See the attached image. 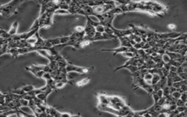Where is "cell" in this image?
Returning <instances> with one entry per match:
<instances>
[{
  "mask_svg": "<svg viewBox=\"0 0 187 117\" xmlns=\"http://www.w3.org/2000/svg\"><path fill=\"white\" fill-rule=\"evenodd\" d=\"M70 40V36H63L61 37V45H64L67 43Z\"/></svg>",
  "mask_w": 187,
  "mask_h": 117,
  "instance_id": "18",
  "label": "cell"
},
{
  "mask_svg": "<svg viewBox=\"0 0 187 117\" xmlns=\"http://www.w3.org/2000/svg\"><path fill=\"white\" fill-rule=\"evenodd\" d=\"M72 115L68 113H61V117H71Z\"/></svg>",
  "mask_w": 187,
  "mask_h": 117,
  "instance_id": "24",
  "label": "cell"
},
{
  "mask_svg": "<svg viewBox=\"0 0 187 117\" xmlns=\"http://www.w3.org/2000/svg\"><path fill=\"white\" fill-rule=\"evenodd\" d=\"M65 84H66L65 83L63 82V81H56V89H62L64 86H65Z\"/></svg>",
  "mask_w": 187,
  "mask_h": 117,
  "instance_id": "20",
  "label": "cell"
},
{
  "mask_svg": "<svg viewBox=\"0 0 187 117\" xmlns=\"http://www.w3.org/2000/svg\"><path fill=\"white\" fill-rule=\"evenodd\" d=\"M113 29L114 35L115 36H116L118 38L119 37H129V35H132V29H116V28L112 29Z\"/></svg>",
  "mask_w": 187,
  "mask_h": 117,
  "instance_id": "3",
  "label": "cell"
},
{
  "mask_svg": "<svg viewBox=\"0 0 187 117\" xmlns=\"http://www.w3.org/2000/svg\"><path fill=\"white\" fill-rule=\"evenodd\" d=\"M0 36H1L2 39H5V40H10L12 37V36L10 35L9 32H7V31H6L2 29L0 30Z\"/></svg>",
  "mask_w": 187,
  "mask_h": 117,
  "instance_id": "10",
  "label": "cell"
},
{
  "mask_svg": "<svg viewBox=\"0 0 187 117\" xmlns=\"http://www.w3.org/2000/svg\"><path fill=\"white\" fill-rule=\"evenodd\" d=\"M68 14H70L69 10H63L60 8L56 10V12H55V15H68Z\"/></svg>",
  "mask_w": 187,
  "mask_h": 117,
  "instance_id": "15",
  "label": "cell"
},
{
  "mask_svg": "<svg viewBox=\"0 0 187 117\" xmlns=\"http://www.w3.org/2000/svg\"><path fill=\"white\" fill-rule=\"evenodd\" d=\"M16 115H17V116L18 117H24L23 116H22V115H21L20 113H19V111H18V110L16 111Z\"/></svg>",
  "mask_w": 187,
  "mask_h": 117,
  "instance_id": "25",
  "label": "cell"
},
{
  "mask_svg": "<svg viewBox=\"0 0 187 117\" xmlns=\"http://www.w3.org/2000/svg\"><path fill=\"white\" fill-rule=\"evenodd\" d=\"M109 13H111V14H113V15H119V14H122V13H124V12L121 10V7H114V8L112 9L109 12Z\"/></svg>",
  "mask_w": 187,
  "mask_h": 117,
  "instance_id": "12",
  "label": "cell"
},
{
  "mask_svg": "<svg viewBox=\"0 0 187 117\" xmlns=\"http://www.w3.org/2000/svg\"><path fill=\"white\" fill-rule=\"evenodd\" d=\"M120 40L121 43V46L127 47V48H132L133 47L130 43V39L129 37H119L118 38Z\"/></svg>",
  "mask_w": 187,
  "mask_h": 117,
  "instance_id": "6",
  "label": "cell"
},
{
  "mask_svg": "<svg viewBox=\"0 0 187 117\" xmlns=\"http://www.w3.org/2000/svg\"><path fill=\"white\" fill-rule=\"evenodd\" d=\"M67 71V73L70 72H76L80 74H86L90 72H92L94 70V67H78L76 65L69 64L66 67Z\"/></svg>",
  "mask_w": 187,
  "mask_h": 117,
  "instance_id": "2",
  "label": "cell"
},
{
  "mask_svg": "<svg viewBox=\"0 0 187 117\" xmlns=\"http://www.w3.org/2000/svg\"><path fill=\"white\" fill-rule=\"evenodd\" d=\"M27 43H29V45H31V46H35V45L36 44V43H37V38H36V37H31V38H29V39H28L27 40Z\"/></svg>",
  "mask_w": 187,
  "mask_h": 117,
  "instance_id": "17",
  "label": "cell"
},
{
  "mask_svg": "<svg viewBox=\"0 0 187 117\" xmlns=\"http://www.w3.org/2000/svg\"><path fill=\"white\" fill-rule=\"evenodd\" d=\"M43 78L44 79V80H46V81H48L49 80H51V79H52V75H51V73H46L43 75Z\"/></svg>",
  "mask_w": 187,
  "mask_h": 117,
  "instance_id": "22",
  "label": "cell"
},
{
  "mask_svg": "<svg viewBox=\"0 0 187 117\" xmlns=\"http://www.w3.org/2000/svg\"><path fill=\"white\" fill-rule=\"evenodd\" d=\"M16 111H9L1 112L0 117H9L10 115L16 114Z\"/></svg>",
  "mask_w": 187,
  "mask_h": 117,
  "instance_id": "14",
  "label": "cell"
},
{
  "mask_svg": "<svg viewBox=\"0 0 187 117\" xmlns=\"http://www.w3.org/2000/svg\"><path fill=\"white\" fill-rule=\"evenodd\" d=\"M84 28H85L86 36L91 37V38H93V37L95 36L96 33V28L94 27V26H92L91 23L86 22V24L85 27H84Z\"/></svg>",
  "mask_w": 187,
  "mask_h": 117,
  "instance_id": "4",
  "label": "cell"
},
{
  "mask_svg": "<svg viewBox=\"0 0 187 117\" xmlns=\"http://www.w3.org/2000/svg\"><path fill=\"white\" fill-rule=\"evenodd\" d=\"M71 117H82V116H80L79 114H78V115H72V116Z\"/></svg>",
  "mask_w": 187,
  "mask_h": 117,
  "instance_id": "26",
  "label": "cell"
},
{
  "mask_svg": "<svg viewBox=\"0 0 187 117\" xmlns=\"http://www.w3.org/2000/svg\"><path fill=\"white\" fill-rule=\"evenodd\" d=\"M98 100H99L100 104H102V105H109L110 104L109 96H106L105 94L98 95Z\"/></svg>",
  "mask_w": 187,
  "mask_h": 117,
  "instance_id": "7",
  "label": "cell"
},
{
  "mask_svg": "<svg viewBox=\"0 0 187 117\" xmlns=\"http://www.w3.org/2000/svg\"><path fill=\"white\" fill-rule=\"evenodd\" d=\"M101 51H108V52H113V56H116L117 53H123L125 52H128V51H130V48H127L124 46H120L116 48H113V49H102Z\"/></svg>",
  "mask_w": 187,
  "mask_h": 117,
  "instance_id": "5",
  "label": "cell"
},
{
  "mask_svg": "<svg viewBox=\"0 0 187 117\" xmlns=\"http://www.w3.org/2000/svg\"><path fill=\"white\" fill-rule=\"evenodd\" d=\"M20 103L21 105V107H22V106L27 107V106H29V101L27 100H25V99H23V98H21L20 100Z\"/></svg>",
  "mask_w": 187,
  "mask_h": 117,
  "instance_id": "21",
  "label": "cell"
},
{
  "mask_svg": "<svg viewBox=\"0 0 187 117\" xmlns=\"http://www.w3.org/2000/svg\"><path fill=\"white\" fill-rule=\"evenodd\" d=\"M90 81V78H85L83 79H81V80L78 81V82L76 83V86L79 88H81V87H83L86 85H87Z\"/></svg>",
  "mask_w": 187,
  "mask_h": 117,
  "instance_id": "9",
  "label": "cell"
},
{
  "mask_svg": "<svg viewBox=\"0 0 187 117\" xmlns=\"http://www.w3.org/2000/svg\"><path fill=\"white\" fill-rule=\"evenodd\" d=\"M122 55H123L124 56L127 57V58H129V59H132V58H134V57H135V53L131 52V51H128V52L123 53H122Z\"/></svg>",
  "mask_w": 187,
  "mask_h": 117,
  "instance_id": "19",
  "label": "cell"
},
{
  "mask_svg": "<svg viewBox=\"0 0 187 117\" xmlns=\"http://www.w3.org/2000/svg\"><path fill=\"white\" fill-rule=\"evenodd\" d=\"M8 53L11 55L13 58H17L18 56V48H10L9 50Z\"/></svg>",
  "mask_w": 187,
  "mask_h": 117,
  "instance_id": "13",
  "label": "cell"
},
{
  "mask_svg": "<svg viewBox=\"0 0 187 117\" xmlns=\"http://www.w3.org/2000/svg\"><path fill=\"white\" fill-rule=\"evenodd\" d=\"M96 32H99V33H105V27L100 23L98 27H96Z\"/></svg>",
  "mask_w": 187,
  "mask_h": 117,
  "instance_id": "16",
  "label": "cell"
},
{
  "mask_svg": "<svg viewBox=\"0 0 187 117\" xmlns=\"http://www.w3.org/2000/svg\"><path fill=\"white\" fill-rule=\"evenodd\" d=\"M75 31H77V32H83V31H85V28L83 27H80V26H78L75 28Z\"/></svg>",
  "mask_w": 187,
  "mask_h": 117,
  "instance_id": "23",
  "label": "cell"
},
{
  "mask_svg": "<svg viewBox=\"0 0 187 117\" xmlns=\"http://www.w3.org/2000/svg\"><path fill=\"white\" fill-rule=\"evenodd\" d=\"M23 2V1H21V0H14V1L10 2L6 5H2L0 7V14L2 16L5 18L12 16L15 13H16L17 9Z\"/></svg>",
  "mask_w": 187,
  "mask_h": 117,
  "instance_id": "1",
  "label": "cell"
},
{
  "mask_svg": "<svg viewBox=\"0 0 187 117\" xmlns=\"http://www.w3.org/2000/svg\"><path fill=\"white\" fill-rule=\"evenodd\" d=\"M35 88L34 87L33 85H26V86L21 87V89L23 91V92L25 94H28V93H30L31 92H32Z\"/></svg>",
  "mask_w": 187,
  "mask_h": 117,
  "instance_id": "11",
  "label": "cell"
},
{
  "mask_svg": "<svg viewBox=\"0 0 187 117\" xmlns=\"http://www.w3.org/2000/svg\"><path fill=\"white\" fill-rule=\"evenodd\" d=\"M18 27V21H15V22L12 24L11 28H10V31H8V32L10 33V35L12 37L14 36V35H17Z\"/></svg>",
  "mask_w": 187,
  "mask_h": 117,
  "instance_id": "8",
  "label": "cell"
}]
</instances>
